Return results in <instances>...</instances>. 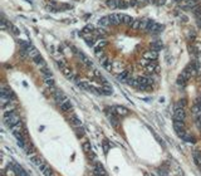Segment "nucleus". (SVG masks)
Segmentation results:
<instances>
[{"label":"nucleus","mask_w":201,"mask_h":176,"mask_svg":"<svg viewBox=\"0 0 201 176\" xmlns=\"http://www.w3.org/2000/svg\"><path fill=\"white\" fill-rule=\"evenodd\" d=\"M133 18L131 15H124L123 16V24H127V25H132L133 24Z\"/></svg>","instance_id":"aec40b11"},{"label":"nucleus","mask_w":201,"mask_h":176,"mask_svg":"<svg viewBox=\"0 0 201 176\" xmlns=\"http://www.w3.org/2000/svg\"><path fill=\"white\" fill-rule=\"evenodd\" d=\"M3 121H4V123H5V125L9 127L10 130H12L13 127H15L16 125H19V123H20L19 115H18V113H16L15 111H9V112H5L4 117H3Z\"/></svg>","instance_id":"f257e3e1"},{"label":"nucleus","mask_w":201,"mask_h":176,"mask_svg":"<svg viewBox=\"0 0 201 176\" xmlns=\"http://www.w3.org/2000/svg\"><path fill=\"white\" fill-rule=\"evenodd\" d=\"M44 82H45V84H47V87L48 88H50L52 91H53V93L55 92V82H54V79L53 77H47V78H44Z\"/></svg>","instance_id":"ddd939ff"},{"label":"nucleus","mask_w":201,"mask_h":176,"mask_svg":"<svg viewBox=\"0 0 201 176\" xmlns=\"http://www.w3.org/2000/svg\"><path fill=\"white\" fill-rule=\"evenodd\" d=\"M108 141H103V146H105V151L107 152V151H108Z\"/></svg>","instance_id":"393cba45"},{"label":"nucleus","mask_w":201,"mask_h":176,"mask_svg":"<svg viewBox=\"0 0 201 176\" xmlns=\"http://www.w3.org/2000/svg\"><path fill=\"white\" fill-rule=\"evenodd\" d=\"M83 39L86 40V43H87L89 47H94V43H96L94 35H92V34H83Z\"/></svg>","instance_id":"f8f14e48"},{"label":"nucleus","mask_w":201,"mask_h":176,"mask_svg":"<svg viewBox=\"0 0 201 176\" xmlns=\"http://www.w3.org/2000/svg\"><path fill=\"white\" fill-rule=\"evenodd\" d=\"M162 48V44L160 42H157V43H153L152 44V49L151 50H155V52H157L158 49H161Z\"/></svg>","instance_id":"5701e85b"},{"label":"nucleus","mask_w":201,"mask_h":176,"mask_svg":"<svg viewBox=\"0 0 201 176\" xmlns=\"http://www.w3.org/2000/svg\"><path fill=\"white\" fill-rule=\"evenodd\" d=\"M145 58H146V59H150V60H155V59H157V52H155V50L147 52V53L145 54Z\"/></svg>","instance_id":"f3484780"},{"label":"nucleus","mask_w":201,"mask_h":176,"mask_svg":"<svg viewBox=\"0 0 201 176\" xmlns=\"http://www.w3.org/2000/svg\"><path fill=\"white\" fill-rule=\"evenodd\" d=\"M98 25H99V28H102V29H107L111 25L109 16H103V18H100L98 20Z\"/></svg>","instance_id":"9d476101"},{"label":"nucleus","mask_w":201,"mask_h":176,"mask_svg":"<svg viewBox=\"0 0 201 176\" xmlns=\"http://www.w3.org/2000/svg\"><path fill=\"white\" fill-rule=\"evenodd\" d=\"M28 56L32 58V59H34V58H37L38 56H40V54H39V52H38L37 48H34V47L32 46V47L29 48V49H28Z\"/></svg>","instance_id":"4468645a"},{"label":"nucleus","mask_w":201,"mask_h":176,"mask_svg":"<svg viewBox=\"0 0 201 176\" xmlns=\"http://www.w3.org/2000/svg\"><path fill=\"white\" fill-rule=\"evenodd\" d=\"M175 1H179V0H175Z\"/></svg>","instance_id":"cd10ccee"},{"label":"nucleus","mask_w":201,"mask_h":176,"mask_svg":"<svg viewBox=\"0 0 201 176\" xmlns=\"http://www.w3.org/2000/svg\"><path fill=\"white\" fill-rule=\"evenodd\" d=\"M59 108H60L63 112L67 113V112H71L72 109H73V107H72V103H71V101H69V99L67 98L64 102H62L60 105H59Z\"/></svg>","instance_id":"6e6552de"},{"label":"nucleus","mask_w":201,"mask_h":176,"mask_svg":"<svg viewBox=\"0 0 201 176\" xmlns=\"http://www.w3.org/2000/svg\"><path fill=\"white\" fill-rule=\"evenodd\" d=\"M147 176H153V175H147Z\"/></svg>","instance_id":"bb28decb"},{"label":"nucleus","mask_w":201,"mask_h":176,"mask_svg":"<svg viewBox=\"0 0 201 176\" xmlns=\"http://www.w3.org/2000/svg\"><path fill=\"white\" fill-rule=\"evenodd\" d=\"M74 131H75V133L78 135V137H83V136H84V130H83L82 126L81 127H75Z\"/></svg>","instance_id":"4be33fe9"},{"label":"nucleus","mask_w":201,"mask_h":176,"mask_svg":"<svg viewBox=\"0 0 201 176\" xmlns=\"http://www.w3.org/2000/svg\"><path fill=\"white\" fill-rule=\"evenodd\" d=\"M186 118V112H185V109L182 108V107H180L179 105H176L175 106V108H174V120L175 121H185Z\"/></svg>","instance_id":"f03ea898"},{"label":"nucleus","mask_w":201,"mask_h":176,"mask_svg":"<svg viewBox=\"0 0 201 176\" xmlns=\"http://www.w3.org/2000/svg\"><path fill=\"white\" fill-rule=\"evenodd\" d=\"M93 172H94V175H107V171L105 170L103 165L99 164V162H97V164L94 165V170H93Z\"/></svg>","instance_id":"9b49d317"},{"label":"nucleus","mask_w":201,"mask_h":176,"mask_svg":"<svg viewBox=\"0 0 201 176\" xmlns=\"http://www.w3.org/2000/svg\"><path fill=\"white\" fill-rule=\"evenodd\" d=\"M194 161H195L196 166L201 170V154L200 152H194Z\"/></svg>","instance_id":"a211bd4d"},{"label":"nucleus","mask_w":201,"mask_h":176,"mask_svg":"<svg viewBox=\"0 0 201 176\" xmlns=\"http://www.w3.org/2000/svg\"><path fill=\"white\" fill-rule=\"evenodd\" d=\"M114 112H116L117 116H121V117H127L128 115L131 113V111L128 108H126V107L123 106H114Z\"/></svg>","instance_id":"20e7f679"},{"label":"nucleus","mask_w":201,"mask_h":176,"mask_svg":"<svg viewBox=\"0 0 201 176\" xmlns=\"http://www.w3.org/2000/svg\"><path fill=\"white\" fill-rule=\"evenodd\" d=\"M68 120H69V122H71V125H73L74 128H75V127H81L82 126L81 120H79L77 117V115H74V113H72V115L68 117Z\"/></svg>","instance_id":"1a4fd4ad"},{"label":"nucleus","mask_w":201,"mask_h":176,"mask_svg":"<svg viewBox=\"0 0 201 176\" xmlns=\"http://www.w3.org/2000/svg\"><path fill=\"white\" fill-rule=\"evenodd\" d=\"M174 130H175V132L177 133L180 137H183V136L186 135L185 126H183V122H182V121H175V120H174Z\"/></svg>","instance_id":"7ed1b4c3"},{"label":"nucleus","mask_w":201,"mask_h":176,"mask_svg":"<svg viewBox=\"0 0 201 176\" xmlns=\"http://www.w3.org/2000/svg\"><path fill=\"white\" fill-rule=\"evenodd\" d=\"M79 59H81L82 62H83V63H84L86 65H87V67H92V65H93V62L91 60V59H89V58L87 57V56H84V54H79Z\"/></svg>","instance_id":"2eb2a0df"},{"label":"nucleus","mask_w":201,"mask_h":176,"mask_svg":"<svg viewBox=\"0 0 201 176\" xmlns=\"http://www.w3.org/2000/svg\"><path fill=\"white\" fill-rule=\"evenodd\" d=\"M128 78H130V73H128V71H123V72H121V73L118 74V81H121V82H127Z\"/></svg>","instance_id":"dca6fc26"},{"label":"nucleus","mask_w":201,"mask_h":176,"mask_svg":"<svg viewBox=\"0 0 201 176\" xmlns=\"http://www.w3.org/2000/svg\"><path fill=\"white\" fill-rule=\"evenodd\" d=\"M83 150H84V152L86 154H91V146H89V143L88 142H86L84 145H83Z\"/></svg>","instance_id":"b1692460"},{"label":"nucleus","mask_w":201,"mask_h":176,"mask_svg":"<svg viewBox=\"0 0 201 176\" xmlns=\"http://www.w3.org/2000/svg\"><path fill=\"white\" fill-rule=\"evenodd\" d=\"M12 169H13V171H14V174H15V176H28L25 170H24L22 166H19L18 164H12Z\"/></svg>","instance_id":"0eeeda50"},{"label":"nucleus","mask_w":201,"mask_h":176,"mask_svg":"<svg viewBox=\"0 0 201 176\" xmlns=\"http://www.w3.org/2000/svg\"><path fill=\"white\" fill-rule=\"evenodd\" d=\"M39 170L41 171V174H43L44 176H54V172L53 170H52V167L49 166V165H47L45 162H43L41 165H39Z\"/></svg>","instance_id":"39448f33"},{"label":"nucleus","mask_w":201,"mask_h":176,"mask_svg":"<svg viewBox=\"0 0 201 176\" xmlns=\"http://www.w3.org/2000/svg\"><path fill=\"white\" fill-rule=\"evenodd\" d=\"M182 139L185 140V141H187V142H192V143H195V142H196V140L194 139V136H192V135H189V133H186L185 136L182 137Z\"/></svg>","instance_id":"412c9836"},{"label":"nucleus","mask_w":201,"mask_h":176,"mask_svg":"<svg viewBox=\"0 0 201 176\" xmlns=\"http://www.w3.org/2000/svg\"><path fill=\"white\" fill-rule=\"evenodd\" d=\"M106 4L109 6V8H118V5H120V0H106Z\"/></svg>","instance_id":"6ab92c4d"},{"label":"nucleus","mask_w":201,"mask_h":176,"mask_svg":"<svg viewBox=\"0 0 201 176\" xmlns=\"http://www.w3.org/2000/svg\"><path fill=\"white\" fill-rule=\"evenodd\" d=\"M165 1H166V0H158V4H165Z\"/></svg>","instance_id":"a878e982"},{"label":"nucleus","mask_w":201,"mask_h":176,"mask_svg":"<svg viewBox=\"0 0 201 176\" xmlns=\"http://www.w3.org/2000/svg\"><path fill=\"white\" fill-rule=\"evenodd\" d=\"M138 83H140V88L138 89H147L152 84V81L147 77H141V78H138Z\"/></svg>","instance_id":"423d86ee"}]
</instances>
